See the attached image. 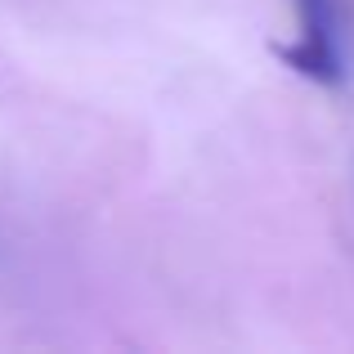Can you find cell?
<instances>
[{
	"label": "cell",
	"mask_w": 354,
	"mask_h": 354,
	"mask_svg": "<svg viewBox=\"0 0 354 354\" xmlns=\"http://www.w3.org/2000/svg\"><path fill=\"white\" fill-rule=\"evenodd\" d=\"M296 41L278 45V54L287 59V68H296L301 77L319 81V86H337L346 77V18H341L337 0H296Z\"/></svg>",
	"instance_id": "1"
}]
</instances>
